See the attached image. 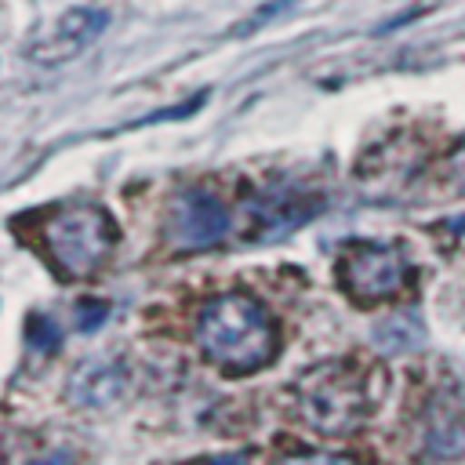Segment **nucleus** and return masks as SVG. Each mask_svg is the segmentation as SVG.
Here are the masks:
<instances>
[{"label":"nucleus","mask_w":465,"mask_h":465,"mask_svg":"<svg viewBox=\"0 0 465 465\" xmlns=\"http://www.w3.org/2000/svg\"><path fill=\"white\" fill-rule=\"evenodd\" d=\"M200 352L229 378L269 367L280 352V327L251 294H214L196 316Z\"/></svg>","instance_id":"obj_1"},{"label":"nucleus","mask_w":465,"mask_h":465,"mask_svg":"<svg viewBox=\"0 0 465 465\" xmlns=\"http://www.w3.org/2000/svg\"><path fill=\"white\" fill-rule=\"evenodd\" d=\"M374 403L371 378L352 360H327L305 371L294 385L298 418L320 436H349L356 432Z\"/></svg>","instance_id":"obj_2"},{"label":"nucleus","mask_w":465,"mask_h":465,"mask_svg":"<svg viewBox=\"0 0 465 465\" xmlns=\"http://www.w3.org/2000/svg\"><path fill=\"white\" fill-rule=\"evenodd\" d=\"M116 236H120V229L113 222V214L98 203L62 207L44 225V243L51 251V262L69 280L91 276L116 247Z\"/></svg>","instance_id":"obj_3"},{"label":"nucleus","mask_w":465,"mask_h":465,"mask_svg":"<svg viewBox=\"0 0 465 465\" xmlns=\"http://www.w3.org/2000/svg\"><path fill=\"white\" fill-rule=\"evenodd\" d=\"M338 283L341 291L360 302H389L411 283V258L400 243L385 240H352L338 258Z\"/></svg>","instance_id":"obj_4"},{"label":"nucleus","mask_w":465,"mask_h":465,"mask_svg":"<svg viewBox=\"0 0 465 465\" xmlns=\"http://www.w3.org/2000/svg\"><path fill=\"white\" fill-rule=\"evenodd\" d=\"M109 25V15L102 7H69L47 25L36 29V36L25 44V58L36 65H65L80 58Z\"/></svg>","instance_id":"obj_5"},{"label":"nucleus","mask_w":465,"mask_h":465,"mask_svg":"<svg viewBox=\"0 0 465 465\" xmlns=\"http://www.w3.org/2000/svg\"><path fill=\"white\" fill-rule=\"evenodd\" d=\"M418 443L432 461H454L465 454V389L458 381L429 389L418 414Z\"/></svg>","instance_id":"obj_6"},{"label":"nucleus","mask_w":465,"mask_h":465,"mask_svg":"<svg viewBox=\"0 0 465 465\" xmlns=\"http://www.w3.org/2000/svg\"><path fill=\"white\" fill-rule=\"evenodd\" d=\"M229 232V211L207 189H185L174 196L167 211V243L174 251H200L214 247Z\"/></svg>","instance_id":"obj_7"},{"label":"nucleus","mask_w":465,"mask_h":465,"mask_svg":"<svg viewBox=\"0 0 465 465\" xmlns=\"http://www.w3.org/2000/svg\"><path fill=\"white\" fill-rule=\"evenodd\" d=\"M127 371L116 360H87L69 378V400L80 407H109L124 396Z\"/></svg>","instance_id":"obj_8"},{"label":"nucleus","mask_w":465,"mask_h":465,"mask_svg":"<svg viewBox=\"0 0 465 465\" xmlns=\"http://www.w3.org/2000/svg\"><path fill=\"white\" fill-rule=\"evenodd\" d=\"M371 338H374V345H378L381 352L396 356V352H411V349H418L421 338H425V331H421L418 316H389V320H381V323L374 327Z\"/></svg>","instance_id":"obj_9"},{"label":"nucleus","mask_w":465,"mask_h":465,"mask_svg":"<svg viewBox=\"0 0 465 465\" xmlns=\"http://www.w3.org/2000/svg\"><path fill=\"white\" fill-rule=\"evenodd\" d=\"M25 338H29V349H33V352L47 356V352H54V349H58L62 331H58V323H54V320H47V316H40V312H36V316H29Z\"/></svg>","instance_id":"obj_10"},{"label":"nucleus","mask_w":465,"mask_h":465,"mask_svg":"<svg viewBox=\"0 0 465 465\" xmlns=\"http://www.w3.org/2000/svg\"><path fill=\"white\" fill-rule=\"evenodd\" d=\"M272 465H352L341 454H327V450H291L283 458H276Z\"/></svg>","instance_id":"obj_11"},{"label":"nucleus","mask_w":465,"mask_h":465,"mask_svg":"<svg viewBox=\"0 0 465 465\" xmlns=\"http://www.w3.org/2000/svg\"><path fill=\"white\" fill-rule=\"evenodd\" d=\"M76 316H80V323H76L80 331H94V327L109 316V305H105V302H80V305H76Z\"/></svg>","instance_id":"obj_12"},{"label":"nucleus","mask_w":465,"mask_h":465,"mask_svg":"<svg viewBox=\"0 0 465 465\" xmlns=\"http://www.w3.org/2000/svg\"><path fill=\"white\" fill-rule=\"evenodd\" d=\"M447 178H450L454 189H465V142L450 153V160H447Z\"/></svg>","instance_id":"obj_13"},{"label":"nucleus","mask_w":465,"mask_h":465,"mask_svg":"<svg viewBox=\"0 0 465 465\" xmlns=\"http://www.w3.org/2000/svg\"><path fill=\"white\" fill-rule=\"evenodd\" d=\"M29 465H69V454H47V458L29 461Z\"/></svg>","instance_id":"obj_14"}]
</instances>
